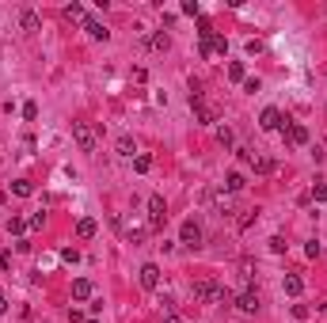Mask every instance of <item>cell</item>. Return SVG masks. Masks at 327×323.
<instances>
[{
  "label": "cell",
  "mask_w": 327,
  "mask_h": 323,
  "mask_svg": "<svg viewBox=\"0 0 327 323\" xmlns=\"http://www.w3.org/2000/svg\"><path fill=\"white\" fill-rule=\"evenodd\" d=\"M194 300H202V304H228V293H225V285H217V281H194Z\"/></svg>",
  "instance_id": "1"
},
{
  "label": "cell",
  "mask_w": 327,
  "mask_h": 323,
  "mask_svg": "<svg viewBox=\"0 0 327 323\" xmlns=\"http://www.w3.org/2000/svg\"><path fill=\"white\" fill-rule=\"evenodd\" d=\"M72 141L80 145V152H95V130L88 122H72Z\"/></svg>",
  "instance_id": "2"
},
{
  "label": "cell",
  "mask_w": 327,
  "mask_h": 323,
  "mask_svg": "<svg viewBox=\"0 0 327 323\" xmlns=\"http://www.w3.org/2000/svg\"><path fill=\"white\" fill-rule=\"evenodd\" d=\"M285 145H293V148L308 145V130L300 122H285Z\"/></svg>",
  "instance_id": "3"
},
{
  "label": "cell",
  "mask_w": 327,
  "mask_h": 323,
  "mask_svg": "<svg viewBox=\"0 0 327 323\" xmlns=\"http://www.w3.org/2000/svg\"><path fill=\"white\" fill-rule=\"evenodd\" d=\"M149 220H152V228H160V224L168 220V206H164V198H160V194L149 198Z\"/></svg>",
  "instance_id": "4"
},
{
  "label": "cell",
  "mask_w": 327,
  "mask_h": 323,
  "mask_svg": "<svg viewBox=\"0 0 327 323\" xmlns=\"http://www.w3.org/2000/svg\"><path fill=\"white\" fill-rule=\"evenodd\" d=\"M236 308L247 312V316H255V312H259V293H255V289H243V293L236 296Z\"/></svg>",
  "instance_id": "5"
},
{
  "label": "cell",
  "mask_w": 327,
  "mask_h": 323,
  "mask_svg": "<svg viewBox=\"0 0 327 323\" xmlns=\"http://www.w3.org/2000/svg\"><path fill=\"white\" fill-rule=\"evenodd\" d=\"M259 126H263V130H282V110H278V107H267V110H263V114H259Z\"/></svg>",
  "instance_id": "6"
},
{
  "label": "cell",
  "mask_w": 327,
  "mask_h": 323,
  "mask_svg": "<svg viewBox=\"0 0 327 323\" xmlns=\"http://www.w3.org/2000/svg\"><path fill=\"white\" fill-rule=\"evenodd\" d=\"M137 278H141V285H145V289H156V285H160V266H156V263H145Z\"/></svg>",
  "instance_id": "7"
},
{
  "label": "cell",
  "mask_w": 327,
  "mask_h": 323,
  "mask_svg": "<svg viewBox=\"0 0 327 323\" xmlns=\"http://www.w3.org/2000/svg\"><path fill=\"white\" fill-rule=\"evenodd\" d=\"M179 236H183V243H186V247H198V243H202V228L194 224V220H186Z\"/></svg>",
  "instance_id": "8"
},
{
  "label": "cell",
  "mask_w": 327,
  "mask_h": 323,
  "mask_svg": "<svg viewBox=\"0 0 327 323\" xmlns=\"http://www.w3.org/2000/svg\"><path fill=\"white\" fill-rule=\"evenodd\" d=\"M72 296H76V300H91V296H95V285L88 278H76L72 281Z\"/></svg>",
  "instance_id": "9"
},
{
  "label": "cell",
  "mask_w": 327,
  "mask_h": 323,
  "mask_svg": "<svg viewBox=\"0 0 327 323\" xmlns=\"http://www.w3.org/2000/svg\"><path fill=\"white\" fill-rule=\"evenodd\" d=\"M114 152H118V156H133V152H137V141H133L129 133H122V137L114 141Z\"/></svg>",
  "instance_id": "10"
},
{
  "label": "cell",
  "mask_w": 327,
  "mask_h": 323,
  "mask_svg": "<svg viewBox=\"0 0 327 323\" xmlns=\"http://www.w3.org/2000/svg\"><path fill=\"white\" fill-rule=\"evenodd\" d=\"M84 30L91 34V38H99V42H107V38H111V30L103 27L99 19H84Z\"/></svg>",
  "instance_id": "11"
},
{
  "label": "cell",
  "mask_w": 327,
  "mask_h": 323,
  "mask_svg": "<svg viewBox=\"0 0 327 323\" xmlns=\"http://www.w3.org/2000/svg\"><path fill=\"white\" fill-rule=\"evenodd\" d=\"M243 187H247V179H243L240 171H228V179H225V190H228V194H240Z\"/></svg>",
  "instance_id": "12"
},
{
  "label": "cell",
  "mask_w": 327,
  "mask_h": 323,
  "mask_svg": "<svg viewBox=\"0 0 327 323\" xmlns=\"http://www.w3.org/2000/svg\"><path fill=\"white\" fill-rule=\"evenodd\" d=\"M251 167H255V175H274V167H278V163H274L270 156H255Z\"/></svg>",
  "instance_id": "13"
},
{
  "label": "cell",
  "mask_w": 327,
  "mask_h": 323,
  "mask_svg": "<svg viewBox=\"0 0 327 323\" xmlns=\"http://www.w3.org/2000/svg\"><path fill=\"white\" fill-rule=\"evenodd\" d=\"M19 27H23V30H27V34H34V30H38V27H42V23H38V15H34V12H30V8H27V12H23V15H19Z\"/></svg>",
  "instance_id": "14"
},
{
  "label": "cell",
  "mask_w": 327,
  "mask_h": 323,
  "mask_svg": "<svg viewBox=\"0 0 327 323\" xmlns=\"http://www.w3.org/2000/svg\"><path fill=\"white\" fill-rule=\"evenodd\" d=\"M76 236H80V240H91V236H95V220H91V217L76 220Z\"/></svg>",
  "instance_id": "15"
},
{
  "label": "cell",
  "mask_w": 327,
  "mask_h": 323,
  "mask_svg": "<svg viewBox=\"0 0 327 323\" xmlns=\"http://www.w3.org/2000/svg\"><path fill=\"white\" fill-rule=\"evenodd\" d=\"M228 80H236V84H243V80H247V69H243V61H232V65H228Z\"/></svg>",
  "instance_id": "16"
},
{
  "label": "cell",
  "mask_w": 327,
  "mask_h": 323,
  "mask_svg": "<svg viewBox=\"0 0 327 323\" xmlns=\"http://www.w3.org/2000/svg\"><path fill=\"white\" fill-rule=\"evenodd\" d=\"M300 289H304V281H300L297 274H285V293H289V296H300Z\"/></svg>",
  "instance_id": "17"
},
{
  "label": "cell",
  "mask_w": 327,
  "mask_h": 323,
  "mask_svg": "<svg viewBox=\"0 0 327 323\" xmlns=\"http://www.w3.org/2000/svg\"><path fill=\"white\" fill-rule=\"evenodd\" d=\"M168 46H171V38H168V34H164V30L149 38V50H168Z\"/></svg>",
  "instance_id": "18"
},
{
  "label": "cell",
  "mask_w": 327,
  "mask_h": 323,
  "mask_svg": "<svg viewBox=\"0 0 327 323\" xmlns=\"http://www.w3.org/2000/svg\"><path fill=\"white\" fill-rule=\"evenodd\" d=\"M12 190L19 194V198H30V194H34V187H30L27 179H19V183H12Z\"/></svg>",
  "instance_id": "19"
},
{
  "label": "cell",
  "mask_w": 327,
  "mask_h": 323,
  "mask_svg": "<svg viewBox=\"0 0 327 323\" xmlns=\"http://www.w3.org/2000/svg\"><path fill=\"white\" fill-rule=\"evenodd\" d=\"M312 198H316V202H327V183H324V179H316V183H312Z\"/></svg>",
  "instance_id": "20"
},
{
  "label": "cell",
  "mask_w": 327,
  "mask_h": 323,
  "mask_svg": "<svg viewBox=\"0 0 327 323\" xmlns=\"http://www.w3.org/2000/svg\"><path fill=\"white\" fill-rule=\"evenodd\" d=\"M133 167H137V171L145 175V171L152 167V156H145V152H141V156H133Z\"/></svg>",
  "instance_id": "21"
},
{
  "label": "cell",
  "mask_w": 327,
  "mask_h": 323,
  "mask_svg": "<svg viewBox=\"0 0 327 323\" xmlns=\"http://www.w3.org/2000/svg\"><path fill=\"white\" fill-rule=\"evenodd\" d=\"M65 15H69V19H88V15H84V8H80V4H69V8H65Z\"/></svg>",
  "instance_id": "22"
},
{
  "label": "cell",
  "mask_w": 327,
  "mask_h": 323,
  "mask_svg": "<svg viewBox=\"0 0 327 323\" xmlns=\"http://www.w3.org/2000/svg\"><path fill=\"white\" fill-rule=\"evenodd\" d=\"M259 88H263V84H259V76H247V80H243V91H251V95H255Z\"/></svg>",
  "instance_id": "23"
},
{
  "label": "cell",
  "mask_w": 327,
  "mask_h": 323,
  "mask_svg": "<svg viewBox=\"0 0 327 323\" xmlns=\"http://www.w3.org/2000/svg\"><path fill=\"white\" fill-rule=\"evenodd\" d=\"M217 137H221V145H232V130H228V126H221V130H217Z\"/></svg>",
  "instance_id": "24"
},
{
  "label": "cell",
  "mask_w": 327,
  "mask_h": 323,
  "mask_svg": "<svg viewBox=\"0 0 327 323\" xmlns=\"http://www.w3.org/2000/svg\"><path fill=\"white\" fill-rule=\"evenodd\" d=\"M270 251H274V255H282V251H285V240H282V236H270Z\"/></svg>",
  "instance_id": "25"
},
{
  "label": "cell",
  "mask_w": 327,
  "mask_h": 323,
  "mask_svg": "<svg viewBox=\"0 0 327 323\" xmlns=\"http://www.w3.org/2000/svg\"><path fill=\"white\" fill-rule=\"evenodd\" d=\"M23 118H27V122H34V118H38V107H34V103H23Z\"/></svg>",
  "instance_id": "26"
},
{
  "label": "cell",
  "mask_w": 327,
  "mask_h": 323,
  "mask_svg": "<svg viewBox=\"0 0 327 323\" xmlns=\"http://www.w3.org/2000/svg\"><path fill=\"white\" fill-rule=\"evenodd\" d=\"M8 232H15V236H19V232H23V220H19V217H12V220H8Z\"/></svg>",
  "instance_id": "27"
},
{
  "label": "cell",
  "mask_w": 327,
  "mask_h": 323,
  "mask_svg": "<svg viewBox=\"0 0 327 323\" xmlns=\"http://www.w3.org/2000/svg\"><path fill=\"white\" fill-rule=\"evenodd\" d=\"M164 323H179V312H168V316H164Z\"/></svg>",
  "instance_id": "28"
},
{
  "label": "cell",
  "mask_w": 327,
  "mask_h": 323,
  "mask_svg": "<svg viewBox=\"0 0 327 323\" xmlns=\"http://www.w3.org/2000/svg\"><path fill=\"white\" fill-rule=\"evenodd\" d=\"M4 312H8V300H4V296H0V316H4Z\"/></svg>",
  "instance_id": "29"
}]
</instances>
